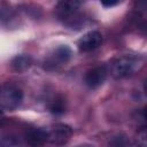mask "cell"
<instances>
[{
  "instance_id": "3957f363",
  "label": "cell",
  "mask_w": 147,
  "mask_h": 147,
  "mask_svg": "<svg viewBox=\"0 0 147 147\" xmlns=\"http://www.w3.org/2000/svg\"><path fill=\"white\" fill-rule=\"evenodd\" d=\"M46 133H47V142L55 146H61L70 140L72 136V129L67 124L56 123L48 126L46 129Z\"/></svg>"
},
{
  "instance_id": "7c38bea8",
  "label": "cell",
  "mask_w": 147,
  "mask_h": 147,
  "mask_svg": "<svg viewBox=\"0 0 147 147\" xmlns=\"http://www.w3.org/2000/svg\"><path fill=\"white\" fill-rule=\"evenodd\" d=\"M136 145L138 147H147V126L140 129L136 134Z\"/></svg>"
},
{
  "instance_id": "5bb4252c",
  "label": "cell",
  "mask_w": 147,
  "mask_h": 147,
  "mask_svg": "<svg viewBox=\"0 0 147 147\" xmlns=\"http://www.w3.org/2000/svg\"><path fill=\"white\" fill-rule=\"evenodd\" d=\"M0 147H22L21 142L15 137H2Z\"/></svg>"
},
{
  "instance_id": "4fadbf2b",
  "label": "cell",
  "mask_w": 147,
  "mask_h": 147,
  "mask_svg": "<svg viewBox=\"0 0 147 147\" xmlns=\"http://www.w3.org/2000/svg\"><path fill=\"white\" fill-rule=\"evenodd\" d=\"M129 145H130V141L125 136H122V134L114 137L110 141V147H129Z\"/></svg>"
},
{
  "instance_id": "8992f818",
  "label": "cell",
  "mask_w": 147,
  "mask_h": 147,
  "mask_svg": "<svg viewBox=\"0 0 147 147\" xmlns=\"http://www.w3.org/2000/svg\"><path fill=\"white\" fill-rule=\"evenodd\" d=\"M107 74H108V70L105 65H96L90 69L85 74V77H84L85 84L91 88H96L100 85H102V83L106 80Z\"/></svg>"
},
{
  "instance_id": "ba28073f",
  "label": "cell",
  "mask_w": 147,
  "mask_h": 147,
  "mask_svg": "<svg viewBox=\"0 0 147 147\" xmlns=\"http://www.w3.org/2000/svg\"><path fill=\"white\" fill-rule=\"evenodd\" d=\"M24 140L30 147H41L47 142L46 129L41 127H29L24 132Z\"/></svg>"
},
{
  "instance_id": "30bf717a",
  "label": "cell",
  "mask_w": 147,
  "mask_h": 147,
  "mask_svg": "<svg viewBox=\"0 0 147 147\" xmlns=\"http://www.w3.org/2000/svg\"><path fill=\"white\" fill-rule=\"evenodd\" d=\"M32 63V60L29 55H17L11 61V67L15 71H24Z\"/></svg>"
},
{
  "instance_id": "277c9868",
  "label": "cell",
  "mask_w": 147,
  "mask_h": 147,
  "mask_svg": "<svg viewBox=\"0 0 147 147\" xmlns=\"http://www.w3.org/2000/svg\"><path fill=\"white\" fill-rule=\"evenodd\" d=\"M80 2L79 1H61L56 6V15L68 25H74L79 18L78 9Z\"/></svg>"
},
{
  "instance_id": "8fae6325",
  "label": "cell",
  "mask_w": 147,
  "mask_h": 147,
  "mask_svg": "<svg viewBox=\"0 0 147 147\" xmlns=\"http://www.w3.org/2000/svg\"><path fill=\"white\" fill-rule=\"evenodd\" d=\"M49 109L54 114H62L64 111V109H65L64 100L62 98H60V96H55V99L52 100L51 103H49Z\"/></svg>"
},
{
  "instance_id": "5b68a950",
  "label": "cell",
  "mask_w": 147,
  "mask_h": 147,
  "mask_svg": "<svg viewBox=\"0 0 147 147\" xmlns=\"http://www.w3.org/2000/svg\"><path fill=\"white\" fill-rule=\"evenodd\" d=\"M71 57V49L65 46H59L54 48L45 59V68L47 69H56L65 64Z\"/></svg>"
},
{
  "instance_id": "6da1fadb",
  "label": "cell",
  "mask_w": 147,
  "mask_h": 147,
  "mask_svg": "<svg viewBox=\"0 0 147 147\" xmlns=\"http://www.w3.org/2000/svg\"><path fill=\"white\" fill-rule=\"evenodd\" d=\"M141 65L139 57L133 55H123L110 63V74L115 78H125L136 72Z\"/></svg>"
},
{
  "instance_id": "9c48e42d",
  "label": "cell",
  "mask_w": 147,
  "mask_h": 147,
  "mask_svg": "<svg viewBox=\"0 0 147 147\" xmlns=\"http://www.w3.org/2000/svg\"><path fill=\"white\" fill-rule=\"evenodd\" d=\"M134 18L139 25L147 29V1L137 2V8L134 10Z\"/></svg>"
},
{
  "instance_id": "2e32d148",
  "label": "cell",
  "mask_w": 147,
  "mask_h": 147,
  "mask_svg": "<svg viewBox=\"0 0 147 147\" xmlns=\"http://www.w3.org/2000/svg\"><path fill=\"white\" fill-rule=\"evenodd\" d=\"M145 117H146V119H147V107H146V110H145Z\"/></svg>"
},
{
  "instance_id": "7a4b0ae2",
  "label": "cell",
  "mask_w": 147,
  "mask_h": 147,
  "mask_svg": "<svg viewBox=\"0 0 147 147\" xmlns=\"http://www.w3.org/2000/svg\"><path fill=\"white\" fill-rule=\"evenodd\" d=\"M23 99V93L21 88H18L14 84L6 83L1 87L0 93V107L5 111H11L16 109Z\"/></svg>"
},
{
  "instance_id": "9a60e30c",
  "label": "cell",
  "mask_w": 147,
  "mask_h": 147,
  "mask_svg": "<svg viewBox=\"0 0 147 147\" xmlns=\"http://www.w3.org/2000/svg\"><path fill=\"white\" fill-rule=\"evenodd\" d=\"M145 92H146V94H147V80H146V83H145Z\"/></svg>"
},
{
  "instance_id": "52a82bcc",
  "label": "cell",
  "mask_w": 147,
  "mask_h": 147,
  "mask_svg": "<svg viewBox=\"0 0 147 147\" xmlns=\"http://www.w3.org/2000/svg\"><path fill=\"white\" fill-rule=\"evenodd\" d=\"M102 44V34L99 31H90L78 40V48L82 52H91Z\"/></svg>"
}]
</instances>
